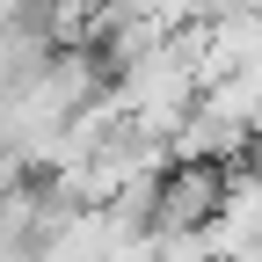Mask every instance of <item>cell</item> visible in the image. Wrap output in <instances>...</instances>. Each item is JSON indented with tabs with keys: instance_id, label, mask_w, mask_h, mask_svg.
Instances as JSON below:
<instances>
[{
	"instance_id": "obj_1",
	"label": "cell",
	"mask_w": 262,
	"mask_h": 262,
	"mask_svg": "<svg viewBox=\"0 0 262 262\" xmlns=\"http://www.w3.org/2000/svg\"><path fill=\"white\" fill-rule=\"evenodd\" d=\"M226 168L219 160H175L168 175H160L153 189V219H146V233L153 241H182V233H211L219 211H226Z\"/></svg>"
},
{
	"instance_id": "obj_2",
	"label": "cell",
	"mask_w": 262,
	"mask_h": 262,
	"mask_svg": "<svg viewBox=\"0 0 262 262\" xmlns=\"http://www.w3.org/2000/svg\"><path fill=\"white\" fill-rule=\"evenodd\" d=\"M124 262H153V241H146V248H139V255H124Z\"/></svg>"
}]
</instances>
